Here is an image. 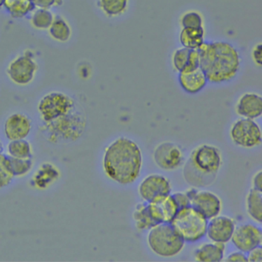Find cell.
Returning a JSON list of instances; mask_svg holds the SVG:
<instances>
[{"label":"cell","instance_id":"26","mask_svg":"<svg viewBox=\"0 0 262 262\" xmlns=\"http://www.w3.org/2000/svg\"><path fill=\"white\" fill-rule=\"evenodd\" d=\"M49 34L52 39L59 42H67L72 36V30L68 23L60 16H56L49 28Z\"/></svg>","mask_w":262,"mask_h":262},{"label":"cell","instance_id":"31","mask_svg":"<svg viewBox=\"0 0 262 262\" xmlns=\"http://www.w3.org/2000/svg\"><path fill=\"white\" fill-rule=\"evenodd\" d=\"M13 178L9 156L0 151V189L8 186Z\"/></svg>","mask_w":262,"mask_h":262},{"label":"cell","instance_id":"11","mask_svg":"<svg viewBox=\"0 0 262 262\" xmlns=\"http://www.w3.org/2000/svg\"><path fill=\"white\" fill-rule=\"evenodd\" d=\"M184 156L179 145L171 142H164L155 148L153 159L159 168L165 171H172L180 167Z\"/></svg>","mask_w":262,"mask_h":262},{"label":"cell","instance_id":"24","mask_svg":"<svg viewBox=\"0 0 262 262\" xmlns=\"http://www.w3.org/2000/svg\"><path fill=\"white\" fill-rule=\"evenodd\" d=\"M129 0H98L101 11L110 18L118 17L126 12Z\"/></svg>","mask_w":262,"mask_h":262},{"label":"cell","instance_id":"1","mask_svg":"<svg viewBox=\"0 0 262 262\" xmlns=\"http://www.w3.org/2000/svg\"><path fill=\"white\" fill-rule=\"evenodd\" d=\"M143 165L142 150L135 141L119 137L105 148L102 159L108 179L122 185H130L140 176Z\"/></svg>","mask_w":262,"mask_h":262},{"label":"cell","instance_id":"30","mask_svg":"<svg viewBox=\"0 0 262 262\" xmlns=\"http://www.w3.org/2000/svg\"><path fill=\"white\" fill-rule=\"evenodd\" d=\"M9 159L14 178L27 176L33 168V163L32 159H16L10 156Z\"/></svg>","mask_w":262,"mask_h":262},{"label":"cell","instance_id":"4","mask_svg":"<svg viewBox=\"0 0 262 262\" xmlns=\"http://www.w3.org/2000/svg\"><path fill=\"white\" fill-rule=\"evenodd\" d=\"M147 243L151 251L162 257H173L180 254L185 242L171 224H157L148 230Z\"/></svg>","mask_w":262,"mask_h":262},{"label":"cell","instance_id":"12","mask_svg":"<svg viewBox=\"0 0 262 262\" xmlns=\"http://www.w3.org/2000/svg\"><path fill=\"white\" fill-rule=\"evenodd\" d=\"M231 241L238 251L247 254L256 247L261 245V229L253 224L239 225L234 229Z\"/></svg>","mask_w":262,"mask_h":262},{"label":"cell","instance_id":"15","mask_svg":"<svg viewBox=\"0 0 262 262\" xmlns=\"http://www.w3.org/2000/svg\"><path fill=\"white\" fill-rule=\"evenodd\" d=\"M235 228L234 219L219 214L208 220L206 235L211 242L225 245L231 241Z\"/></svg>","mask_w":262,"mask_h":262},{"label":"cell","instance_id":"14","mask_svg":"<svg viewBox=\"0 0 262 262\" xmlns=\"http://www.w3.org/2000/svg\"><path fill=\"white\" fill-rule=\"evenodd\" d=\"M147 206L151 219L156 224L171 223L179 209L171 194L147 202Z\"/></svg>","mask_w":262,"mask_h":262},{"label":"cell","instance_id":"33","mask_svg":"<svg viewBox=\"0 0 262 262\" xmlns=\"http://www.w3.org/2000/svg\"><path fill=\"white\" fill-rule=\"evenodd\" d=\"M35 7L40 9H49L59 7L63 4V0H33Z\"/></svg>","mask_w":262,"mask_h":262},{"label":"cell","instance_id":"20","mask_svg":"<svg viewBox=\"0 0 262 262\" xmlns=\"http://www.w3.org/2000/svg\"><path fill=\"white\" fill-rule=\"evenodd\" d=\"M60 177V171L57 167L52 163H43L36 171L33 179L32 185L39 190L47 189Z\"/></svg>","mask_w":262,"mask_h":262},{"label":"cell","instance_id":"23","mask_svg":"<svg viewBox=\"0 0 262 262\" xmlns=\"http://www.w3.org/2000/svg\"><path fill=\"white\" fill-rule=\"evenodd\" d=\"M246 210L250 217L261 223L262 191L251 188L246 197Z\"/></svg>","mask_w":262,"mask_h":262},{"label":"cell","instance_id":"16","mask_svg":"<svg viewBox=\"0 0 262 262\" xmlns=\"http://www.w3.org/2000/svg\"><path fill=\"white\" fill-rule=\"evenodd\" d=\"M31 130V119L23 113L11 115L7 118L4 124L5 136L10 141L26 139Z\"/></svg>","mask_w":262,"mask_h":262},{"label":"cell","instance_id":"3","mask_svg":"<svg viewBox=\"0 0 262 262\" xmlns=\"http://www.w3.org/2000/svg\"><path fill=\"white\" fill-rule=\"evenodd\" d=\"M208 220L194 207L179 208L171 221V226L182 240L195 243L206 236Z\"/></svg>","mask_w":262,"mask_h":262},{"label":"cell","instance_id":"6","mask_svg":"<svg viewBox=\"0 0 262 262\" xmlns=\"http://www.w3.org/2000/svg\"><path fill=\"white\" fill-rule=\"evenodd\" d=\"M76 108V102L61 92H51L39 100L38 112L44 123L56 120Z\"/></svg>","mask_w":262,"mask_h":262},{"label":"cell","instance_id":"2","mask_svg":"<svg viewBox=\"0 0 262 262\" xmlns=\"http://www.w3.org/2000/svg\"><path fill=\"white\" fill-rule=\"evenodd\" d=\"M197 50L200 56V69L210 83H225L238 74L242 65L240 53L230 42H204Z\"/></svg>","mask_w":262,"mask_h":262},{"label":"cell","instance_id":"8","mask_svg":"<svg viewBox=\"0 0 262 262\" xmlns=\"http://www.w3.org/2000/svg\"><path fill=\"white\" fill-rule=\"evenodd\" d=\"M189 161L196 171L210 176L217 173L222 167V153L214 145L203 144L191 151Z\"/></svg>","mask_w":262,"mask_h":262},{"label":"cell","instance_id":"18","mask_svg":"<svg viewBox=\"0 0 262 262\" xmlns=\"http://www.w3.org/2000/svg\"><path fill=\"white\" fill-rule=\"evenodd\" d=\"M235 112L242 118L258 119L262 114L261 96L256 93H244L236 103Z\"/></svg>","mask_w":262,"mask_h":262},{"label":"cell","instance_id":"36","mask_svg":"<svg viewBox=\"0 0 262 262\" xmlns=\"http://www.w3.org/2000/svg\"><path fill=\"white\" fill-rule=\"evenodd\" d=\"M247 258L249 262L262 261V248L261 245L256 247L254 249L251 250L247 253Z\"/></svg>","mask_w":262,"mask_h":262},{"label":"cell","instance_id":"40","mask_svg":"<svg viewBox=\"0 0 262 262\" xmlns=\"http://www.w3.org/2000/svg\"><path fill=\"white\" fill-rule=\"evenodd\" d=\"M4 151V146H3V144L1 143V142H0V151Z\"/></svg>","mask_w":262,"mask_h":262},{"label":"cell","instance_id":"22","mask_svg":"<svg viewBox=\"0 0 262 262\" xmlns=\"http://www.w3.org/2000/svg\"><path fill=\"white\" fill-rule=\"evenodd\" d=\"M205 29L182 28L179 34V41L182 47L197 50L205 42Z\"/></svg>","mask_w":262,"mask_h":262},{"label":"cell","instance_id":"9","mask_svg":"<svg viewBox=\"0 0 262 262\" xmlns=\"http://www.w3.org/2000/svg\"><path fill=\"white\" fill-rule=\"evenodd\" d=\"M37 62L31 51H26L24 54L13 59L7 67V76L10 80L17 85H30L37 73Z\"/></svg>","mask_w":262,"mask_h":262},{"label":"cell","instance_id":"10","mask_svg":"<svg viewBox=\"0 0 262 262\" xmlns=\"http://www.w3.org/2000/svg\"><path fill=\"white\" fill-rule=\"evenodd\" d=\"M191 205L202 213L208 220L220 214L222 203L220 198L210 191H197L191 188L186 191Z\"/></svg>","mask_w":262,"mask_h":262},{"label":"cell","instance_id":"7","mask_svg":"<svg viewBox=\"0 0 262 262\" xmlns=\"http://www.w3.org/2000/svg\"><path fill=\"white\" fill-rule=\"evenodd\" d=\"M229 135L233 143L242 148H255L261 143V128L254 119H237L231 125Z\"/></svg>","mask_w":262,"mask_h":262},{"label":"cell","instance_id":"29","mask_svg":"<svg viewBox=\"0 0 262 262\" xmlns=\"http://www.w3.org/2000/svg\"><path fill=\"white\" fill-rule=\"evenodd\" d=\"M54 16L47 9H40L35 10L32 15L30 23L33 28L39 30H49L53 24Z\"/></svg>","mask_w":262,"mask_h":262},{"label":"cell","instance_id":"39","mask_svg":"<svg viewBox=\"0 0 262 262\" xmlns=\"http://www.w3.org/2000/svg\"><path fill=\"white\" fill-rule=\"evenodd\" d=\"M4 1H5V0H0V8L4 7Z\"/></svg>","mask_w":262,"mask_h":262},{"label":"cell","instance_id":"19","mask_svg":"<svg viewBox=\"0 0 262 262\" xmlns=\"http://www.w3.org/2000/svg\"><path fill=\"white\" fill-rule=\"evenodd\" d=\"M178 81L182 90L190 95L200 93L208 84V79L200 68L188 72L179 73Z\"/></svg>","mask_w":262,"mask_h":262},{"label":"cell","instance_id":"5","mask_svg":"<svg viewBox=\"0 0 262 262\" xmlns=\"http://www.w3.org/2000/svg\"><path fill=\"white\" fill-rule=\"evenodd\" d=\"M75 110L56 120L44 123L43 131L50 142L77 140L83 135L86 128V118Z\"/></svg>","mask_w":262,"mask_h":262},{"label":"cell","instance_id":"13","mask_svg":"<svg viewBox=\"0 0 262 262\" xmlns=\"http://www.w3.org/2000/svg\"><path fill=\"white\" fill-rule=\"evenodd\" d=\"M171 182L162 174H149L139 184V195L145 202H151L161 196L168 195L171 194Z\"/></svg>","mask_w":262,"mask_h":262},{"label":"cell","instance_id":"28","mask_svg":"<svg viewBox=\"0 0 262 262\" xmlns=\"http://www.w3.org/2000/svg\"><path fill=\"white\" fill-rule=\"evenodd\" d=\"M7 151L10 157L16 159H32L33 148L28 141L24 139L10 141L7 145Z\"/></svg>","mask_w":262,"mask_h":262},{"label":"cell","instance_id":"37","mask_svg":"<svg viewBox=\"0 0 262 262\" xmlns=\"http://www.w3.org/2000/svg\"><path fill=\"white\" fill-rule=\"evenodd\" d=\"M226 261L229 262H247V254L242 251H234L231 253L227 257Z\"/></svg>","mask_w":262,"mask_h":262},{"label":"cell","instance_id":"25","mask_svg":"<svg viewBox=\"0 0 262 262\" xmlns=\"http://www.w3.org/2000/svg\"><path fill=\"white\" fill-rule=\"evenodd\" d=\"M4 7L15 19L24 18L35 9L33 0H5Z\"/></svg>","mask_w":262,"mask_h":262},{"label":"cell","instance_id":"21","mask_svg":"<svg viewBox=\"0 0 262 262\" xmlns=\"http://www.w3.org/2000/svg\"><path fill=\"white\" fill-rule=\"evenodd\" d=\"M225 245L211 242L201 245L194 252V260L199 262H220L225 255Z\"/></svg>","mask_w":262,"mask_h":262},{"label":"cell","instance_id":"27","mask_svg":"<svg viewBox=\"0 0 262 262\" xmlns=\"http://www.w3.org/2000/svg\"><path fill=\"white\" fill-rule=\"evenodd\" d=\"M133 219L136 223V228L140 231H146L157 225L151 219L148 211L147 202H140L138 204L133 212Z\"/></svg>","mask_w":262,"mask_h":262},{"label":"cell","instance_id":"34","mask_svg":"<svg viewBox=\"0 0 262 262\" xmlns=\"http://www.w3.org/2000/svg\"><path fill=\"white\" fill-rule=\"evenodd\" d=\"M176 201L179 208H185V207L190 206L191 205V200H190L189 196L185 192H176L171 194Z\"/></svg>","mask_w":262,"mask_h":262},{"label":"cell","instance_id":"35","mask_svg":"<svg viewBox=\"0 0 262 262\" xmlns=\"http://www.w3.org/2000/svg\"><path fill=\"white\" fill-rule=\"evenodd\" d=\"M251 58L253 62L257 67H261L262 66V44L258 43L254 46L251 51Z\"/></svg>","mask_w":262,"mask_h":262},{"label":"cell","instance_id":"38","mask_svg":"<svg viewBox=\"0 0 262 262\" xmlns=\"http://www.w3.org/2000/svg\"><path fill=\"white\" fill-rule=\"evenodd\" d=\"M253 188L254 189L262 191V171H259L258 172L254 174L252 179Z\"/></svg>","mask_w":262,"mask_h":262},{"label":"cell","instance_id":"32","mask_svg":"<svg viewBox=\"0 0 262 262\" xmlns=\"http://www.w3.org/2000/svg\"><path fill=\"white\" fill-rule=\"evenodd\" d=\"M203 17L197 11L187 12L180 19L182 28H201L203 27Z\"/></svg>","mask_w":262,"mask_h":262},{"label":"cell","instance_id":"17","mask_svg":"<svg viewBox=\"0 0 262 262\" xmlns=\"http://www.w3.org/2000/svg\"><path fill=\"white\" fill-rule=\"evenodd\" d=\"M173 70L178 73H188L200 68V56L198 50L181 47L171 56Z\"/></svg>","mask_w":262,"mask_h":262}]
</instances>
